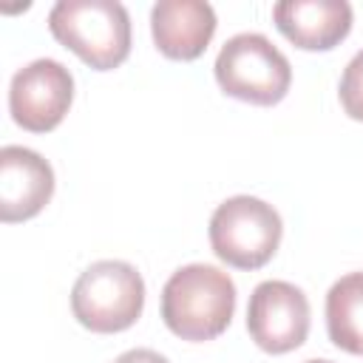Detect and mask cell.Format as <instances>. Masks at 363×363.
<instances>
[{"mask_svg":"<svg viewBox=\"0 0 363 363\" xmlns=\"http://www.w3.org/2000/svg\"><path fill=\"white\" fill-rule=\"evenodd\" d=\"M216 82L241 102L275 105L292 85V65L264 34L244 31L221 45L216 57Z\"/></svg>","mask_w":363,"mask_h":363,"instance_id":"4","label":"cell"},{"mask_svg":"<svg viewBox=\"0 0 363 363\" xmlns=\"http://www.w3.org/2000/svg\"><path fill=\"white\" fill-rule=\"evenodd\" d=\"M54 196V170L31 147L0 150V218L6 224L34 218Z\"/></svg>","mask_w":363,"mask_h":363,"instance_id":"8","label":"cell"},{"mask_svg":"<svg viewBox=\"0 0 363 363\" xmlns=\"http://www.w3.org/2000/svg\"><path fill=\"white\" fill-rule=\"evenodd\" d=\"M235 312V284L210 264L179 267L162 289V318L182 340L218 337Z\"/></svg>","mask_w":363,"mask_h":363,"instance_id":"1","label":"cell"},{"mask_svg":"<svg viewBox=\"0 0 363 363\" xmlns=\"http://www.w3.org/2000/svg\"><path fill=\"white\" fill-rule=\"evenodd\" d=\"M74 99V77L57 60H34L11 77L9 111L11 119L31 133L54 130Z\"/></svg>","mask_w":363,"mask_h":363,"instance_id":"6","label":"cell"},{"mask_svg":"<svg viewBox=\"0 0 363 363\" xmlns=\"http://www.w3.org/2000/svg\"><path fill=\"white\" fill-rule=\"evenodd\" d=\"M156 48L170 60H196L216 34V11L204 0H159L150 11Z\"/></svg>","mask_w":363,"mask_h":363,"instance_id":"10","label":"cell"},{"mask_svg":"<svg viewBox=\"0 0 363 363\" xmlns=\"http://www.w3.org/2000/svg\"><path fill=\"white\" fill-rule=\"evenodd\" d=\"M306 363H332V360H306Z\"/></svg>","mask_w":363,"mask_h":363,"instance_id":"14","label":"cell"},{"mask_svg":"<svg viewBox=\"0 0 363 363\" xmlns=\"http://www.w3.org/2000/svg\"><path fill=\"white\" fill-rule=\"evenodd\" d=\"M326 329L337 349L363 354V272L337 278L326 292Z\"/></svg>","mask_w":363,"mask_h":363,"instance_id":"11","label":"cell"},{"mask_svg":"<svg viewBox=\"0 0 363 363\" xmlns=\"http://www.w3.org/2000/svg\"><path fill=\"white\" fill-rule=\"evenodd\" d=\"M48 28L96 71H111L130 54V17L116 0H60L48 11Z\"/></svg>","mask_w":363,"mask_h":363,"instance_id":"2","label":"cell"},{"mask_svg":"<svg viewBox=\"0 0 363 363\" xmlns=\"http://www.w3.org/2000/svg\"><path fill=\"white\" fill-rule=\"evenodd\" d=\"M340 105L343 111L363 122V48L349 60V65L343 68V77H340Z\"/></svg>","mask_w":363,"mask_h":363,"instance_id":"12","label":"cell"},{"mask_svg":"<svg viewBox=\"0 0 363 363\" xmlns=\"http://www.w3.org/2000/svg\"><path fill=\"white\" fill-rule=\"evenodd\" d=\"M250 337L269 354L298 349L309 335V301L286 281H264L252 289L247 306Z\"/></svg>","mask_w":363,"mask_h":363,"instance_id":"7","label":"cell"},{"mask_svg":"<svg viewBox=\"0 0 363 363\" xmlns=\"http://www.w3.org/2000/svg\"><path fill=\"white\" fill-rule=\"evenodd\" d=\"M281 216L255 196H233L221 201L210 218L213 252L235 269L264 267L281 244Z\"/></svg>","mask_w":363,"mask_h":363,"instance_id":"5","label":"cell"},{"mask_svg":"<svg viewBox=\"0 0 363 363\" xmlns=\"http://www.w3.org/2000/svg\"><path fill=\"white\" fill-rule=\"evenodd\" d=\"M113 363H170V360L164 354L153 352V349H128Z\"/></svg>","mask_w":363,"mask_h":363,"instance_id":"13","label":"cell"},{"mask_svg":"<svg viewBox=\"0 0 363 363\" xmlns=\"http://www.w3.org/2000/svg\"><path fill=\"white\" fill-rule=\"evenodd\" d=\"M145 306V281L128 261L91 264L71 289L74 318L99 335L130 329Z\"/></svg>","mask_w":363,"mask_h":363,"instance_id":"3","label":"cell"},{"mask_svg":"<svg viewBox=\"0 0 363 363\" xmlns=\"http://www.w3.org/2000/svg\"><path fill=\"white\" fill-rule=\"evenodd\" d=\"M278 31L303 51H329L352 31L346 0H284L272 6Z\"/></svg>","mask_w":363,"mask_h":363,"instance_id":"9","label":"cell"}]
</instances>
